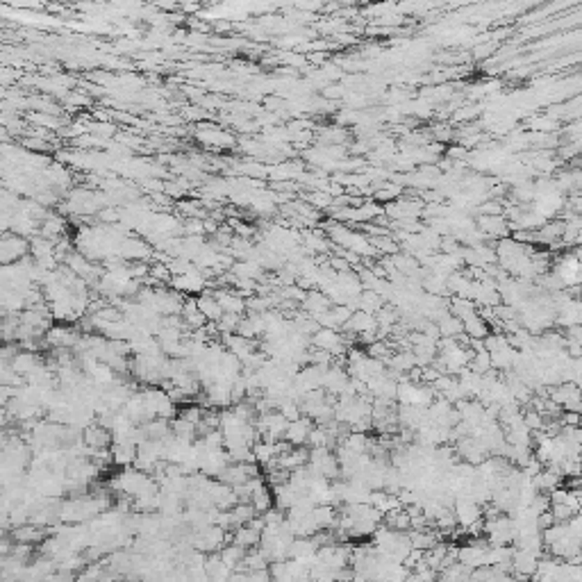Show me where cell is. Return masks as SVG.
<instances>
[{
    "mask_svg": "<svg viewBox=\"0 0 582 582\" xmlns=\"http://www.w3.org/2000/svg\"><path fill=\"white\" fill-rule=\"evenodd\" d=\"M312 428H314V423H312L309 416L303 414V416H298V419L289 421L286 432H284V441H289L291 446H307Z\"/></svg>",
    "mask_w": 582,
    "mask_h": 582,
    "instance_id": "6da1fadb",
    "label": "cell"
},
{
    "mask_svg": "<svg viewBox=\"0 0 582 582\" xmlns=\"http://www.w3.org/2000/svg\"><path fill=\"white\" fill-rule=\"evenodd\" d=\"M32 244H28L19 234H5L3 239V262L5 264H14L25 259V255L30 253Z\"/></svg>",
    "mask_w": 582,
    "mask_h": 582,
    "instance_id": "7a4b0ae2",
    "label": "cell"
},
{
    "mask_svg": "<svg viewBox=\"0 0 582 582\" xmlns=\"http://www.w3.org/2000/svg\"><path fill=\"white\" fill-rule=\"evenodd\" d=\"M216 300L221 303V307L223 312H230V314H241L246 307H248V300L244 296H237V293H232V291H219V293H214Z\"/></svg>",
    "mask_w": 582,
    "mask_h": 582,
    "instance_id": "3957f363",
    "label": "cell"
},
{
    "mask_svg": "<svg viewBox=\"0 0 582 582\" xmlns=\"http://www.w3.org/2000/svg\"><path fill=\"white\" fill-rule=\"evenodd\" d=\"M196 300H198V307H201L205 319L210 321V323H219L225 312L221 307V303L216 300V296H203V298H196Z\"/></svg>",
    "mask_w": 582,
    "mask_h": 582,
    "instance_id": "277c9868",
    "label": "cell"
}]
</instances>
